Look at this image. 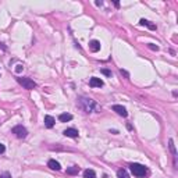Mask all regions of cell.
Returning <instances> with one entry per match:
<instances>
[{"instance_id":"9","label":"cell","mask_w":178,"mask_h":178,"mask_svg":"<svg viewBox=\"0 0 178 178\" xmlns=\"http://www.w3.org/2000/svg\"><path fill=\"white\" fill-rule=\"evenodd\" d=\"M47 166H49V169H52V170H57V171H59V170L61 169V166H60L59 161H56V160H53V159H50L49 161H47Z\"/></svg>"},{"instance_id":"11","label":"cell","mask_w":178,"mask_h":178,"mask_svg":"<svg viewBox=\"0 0 178 178\" xmlns=\"http://www.w3.org/2000/svg\"><path fill=\"white\" fill-rule=\"evenodd\" d=\"M59 120L61 123H67V121H71L73 120V114H70V113H63V114L59 116Z\"/></svg>"},{"instance_id":"17","label":"cell","mask_w":178,"mask_h":178,"mask_svg":"<svg viewBox=\"0 0 178 178\" xmlns=\"http://www.w3.org/2000/svg\"><path fill=\"white\" fill-rule=\"evenodd\" d=\"M147 47H149V49H152V50H159V46L157 45H153V43H149V45H147Z\"/></svg>"},{"instance_id":"4","label":"cell","mask_w":178,"mask_h":178,"mask_svg":"<svg viewBox=\"0 0 178 178\" xmlns=\"http://www.w3.org/2000/svg\"><path fill=\"white\" fill-rule=\"evenodd\" d=\"M11 132L17 138H20V139H24V138H27V135H28L27 128L23 127V125H15V127L11 129Z\"/></svg>"},{"instance_id":"16","label":"cell","mask_w":178,"mask_h":178,"mask_svg":"<svg viewBox=\"0 0 178 178\" xmlns=\"http://www.w3.org/2000/svg\"><path fill=\"white\" fill-rule=\"evenodd\" d=\"M117 177L118 178H129V175H128V173L124 169H120L118 171H117Z\"/></svg>"},{"instance_id":"3","label":"cell","mask_w":178,"mask_h":178,"mask_svg":"<svg viewBox=\"0 0 178 178\" xmlns=\"http://www.w3.org/2000/svg\"><path fill=\"white\" fill-rule=\"evenodd\" d=\"M17 81H18L20 85H23V88H25V89H28V91H31V89H33V88H36V82H35L33 79H31V78L20 77V78H17Z\"/></svg>"},{"instance_id":"22","label":"cell","mask_w":178,"mask_h":178,"mask_svg":"<svg viewBox=\"0 0 178 178\" xmlns=\"http://www.w3.org/2000/svg\"><path fill=\"white\" fill-rule=\"evenodd\" d=\"M120 73L123 74V75H125V77H127V78H129V74H128L127 71H124V70H120Z\"/></svg>"},{"instance_id":"23","label":"cell","mask_w":178,"mask_h":178,"mask_svg":"<svg viewBox=\"0 0 178 178\" xmlns=\"http://www.w3.org/2000/svg\"><path fill=\"white\" fill-rule=\"evenodd\" d=\"M110 132L114 134V135H117V134H118V131H117V129H110Z\"/></svg>"},{"instance_id":"21","label":"cell","mask_w":178,"mask_h":178,"mask_svg":"<svg viewBox=\"0 0 178 178\" xmlns=\"http://www.w3.org/2000/svg\"><path fill=\"white\" fill-rule=\"evenodd\" d=\"M4 150H6V146L3 145V143H0V155H1V153H4Z\"/></svg>"},{"instance_id":"15","label":"cell","mask_w":178,"mask_h":178,"mask_svg":"<svg viewBox=\"0 0 178 178\" xmlns=\"http://www.w3.org/2000/svg\"><path fill=\"white\" fill-rule=\"evenodd\" d=\"M169 147H170V150H171V153H173L174 159H175V157H177V150H175V146H174V141H173V139H170V141H169Z\"/></svg>"},{"instance_id":"20","label":"cell","mask_w":178,"mask_h":178,"mask_svg":"<svg viewBox=\"0 0 178 178\" xmlns=\"http://www.w3.org/2000/svg\"><path fill=\"white\" fill-rule=\"evenodd\" d=\"M23 68H24L23 65H21V64H18V65H17V68H15V73H17V74L21 73V70H23Z\"/></svg>"},{"instance_id":"1","label":"cell","mask_w":178,"mask_h":178,"mask_svg":"<svg viewBox=\"0 0 178 178\" xmlns=\"http://www.w3.org/2000/svg\"><path fill=\"white\" fill-rule=\"evenodd\" d=\"M78 106H79L85 113H97V111H100V106L97 105L93 99L85 97V96H81V97L78 99Z\"/></svg>"},{"instance_id":"7","label":"cell","mask_w":178,"mask_h":178,"mask_svg":"<svg viewBox=\"0 0 178 178\" xmlns=\"http://www.w3.org/2000/svg\"><path fill=\"white\" fill-rule=\"evenodd\" d=\"M89 49H91L93 53L100 50V42L99 41H91L89 42Z\"/></svg>"},{"instance_id":"8","label":"cell","mask_w":178,"mask_h":178,"mask_svg":"<svg viewBox=\"0 0 178 178\" xmlns=\"http://www.w3.org/2000/svg\"><path fill=\"white\" fill-rule=\"evenodd\" d=\"M64 135L68 138H77L78 137V131L75 128H67L65 131H64Z\"/></svg>"},{"instance_id":"19","label":"cell","mask_w":178,"mask_h":178,"mask_svg":"<svg viewBox=\"0 0 178 178\" xmlns=\"http://www.w3.org/2000/svg\"><path fill=\"white\" fill-rule=\"evenodd\" d=\"M0 178H11V174L10 173H3L0 175Z\"/></svg>"},{"instance_id":"5","label":"cell","mask_w":178,"mask_h":178,"mask_svg":"<svg viewBox=\"0 0 178 178\" xmlns=\"http://www.w3.org/2000/svg\"><path fill=\"white\" fill-rule=\"evenodd\" d=\"M113 110H114L118 116H121V117H127V116H128L127 109L123 107V106H120V105H114V106H113Z\"/></svg>"},{"instance_id":"24","label":"cell","mask_w":178,"mask_h":178,"mask_svg":"<svg viewBox=\"0 0 178 178\" xmlns=\"http://www.w3.org/2000/svg\"><path fill=\"white\" fill-rule=\"evenodd\" d=\"M95 4H96V6H102V4H103V1H102V0H100V1H99V0H97V1H96Z\"/></svg>"},{"instance_id":"14","label":"cell","mask_w":178,"mask_h":178,"mask_svg":"<svg viewBox=\"0 0 178 178\" xmlns=\"http://www.w3.org/2000/svg\"><path fill=\"white\" fill-rule=\"evenodd\" d=\"M84 178H96V173L93 170H85L84 171Z\"/></svg>"},{"instance_id":"10","label":"cell","mask_w":178,"mask_h":178,"mask_svg":"<svg viewBox=\"0 0 178 178\" xmlns=\"http://www.w3.org/2000/svg\"><path fill=\"white\" fill-rule=\"evenodd\" d=\"M54 123H56L54 117H52V116H45V125L47 128H52L54 125Z\"/></svg>"},{"instance_id":"13","label":"cell","mask_w":178,"mask_h":178,"mask_svg":"<svg viewBox=\"0 0 178 178\" xmlns=\"http://www.w3.org/2000/svg\"><path fill=\"white\" fill-rule=\"evenodd\" d=\"M78 173H79V167H77V166H73V167L67 169V174H70V175H77Z\"/></svg>"},{"instance_id":"2","label":"cell","mask_w":178,"mask_h":178,"mask_svg":"<svg viewBox=\"0 0 178 178\" xmlns=\"http://www.w3.org/2000/svg\"><path fill=\"white\" fill-rule=\"evenodd\" d=\"M129 169H131V171H132V174L135 175V177L138 178H145L147 174V169L145 167V166L139 164V163H132V164L129 166Z\"/></svg>"},{"instance_id":"18","label":"cell","mask_w":178,"mask_h":178,"mask_svg":"<svg viewBox=\"0 0 178 178\" xmlns=\"http://www.w3.org/2000/svg\"><path fill=\"white\" fill-rule=\"evenodd\" d=\"M102 73L105 74L106 77H111V71H109V70H106V68H103V70H102Z\"/></svg>"},{"instance_id":"12","label":"cell","mask_w":178,"mask_h":178,"mask_svg":"<svg viewBox=\"0 0 178 178\" xmlns=\"http://www.w3.org/2000/svg\"><path fill=\"white\" fill-rule=\"evenodd\" d=\"M139 23H141V25H146V27L149 28V29H152V31H155V29H156V25H155V24H152L150 21H147V20H145V18H142Z\"/></svg>"},{"instance_id":"6","label":"cell","mask_w":178,"mask_h":178,"mask_svg":"<svg viewBox=\"0 0 178 178\" xmlns=\"http://www.w3.org/2000/svg\"><path fill=\"white\" fill-rule=\"evenodd\" d=\"M89 85H91L92 88H100V86H103V81H102L100 78L92 77L91 81H89Z\"/></svg>"}]
</instances>
